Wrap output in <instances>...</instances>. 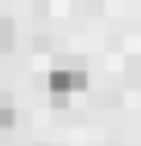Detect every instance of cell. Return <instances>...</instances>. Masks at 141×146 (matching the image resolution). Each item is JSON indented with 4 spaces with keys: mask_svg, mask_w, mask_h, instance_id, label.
Masks as SVG:
<instances>
[{
    "mask_svg": "<svg viewBox=\"0 0 141 146\" xmlns=\"http://www.w3.org/2000/svg\"><path fill=\"white\" fill-rule=\"evenodd\" d=\"M83 88H87V71H83V67H75V63H58V67L46 75V92H50L58 104L71 100V96H79Z\"/></svg>",
    "mask_w": 141,
    "mask_h": 146,
    "instance_id": "obj_1",
    "label": "cell"
},
{
    "mask_svg": "<svg viewBox=\"0 0 141 146\" xmlns=\"http://www.w3.org/2000/svg\"><path fill=\"white\" fill-rule=\"evenodd\" d=\"M12 42H17V29H12V21H4V17H0V54H4V50H12Z\"/></svg>",
    "mask_w": 141,
    "mask_h": 146,
    "instance_id": "obj_2",
    "label": "cell"
},
{
    "mask_svg": "<svg viewBox=\"0 0 141 146\" xmlns=\"http://www.w3.org/2000/svg\"><path fill=\"white\" fill-rule=\"evenodd\" d=\"M12 125H17V109L0 100V129H12Z\"/></svg>",
    "mask_w": 141,
    "mask_h": 146,
    "instance_id": "obj_3",
    "label": "cell"
},
{
    "mask_svg": "<svg viewBox=\"0 0 141 146\" xmlns=\"http://www.w3.org/2000/svg\"><path fill=\"white\" fill-rule=\"evenodd\" d=\"M133 75H137V84H141V58H137V63H133Z\"/></svg>",
    "mask_w": 141,
    "mask_h": 146,
    "instance_id": "obj_4",
    "label": "cell"
}]
</instances>
